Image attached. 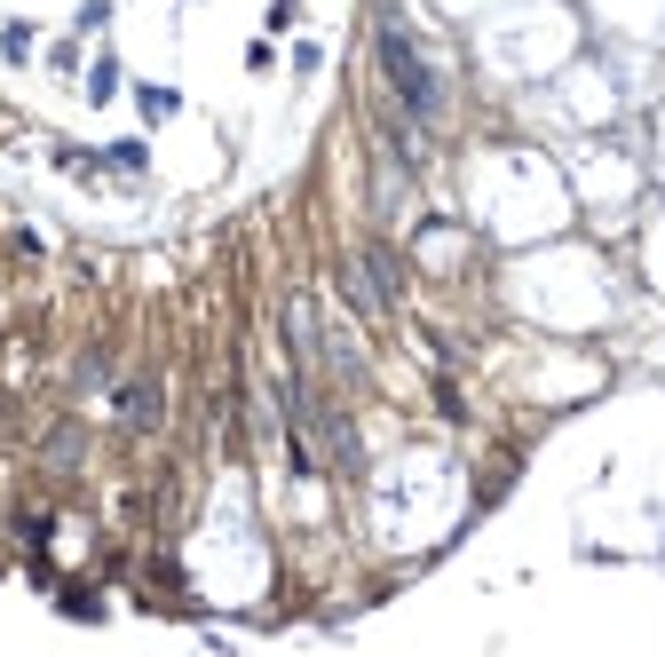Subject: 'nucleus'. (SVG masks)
I'll return each instance as SVG.
<instances>
[{"mask_svg":"<svg viewBox=\"0 0 665 657\" xmlns=\"http://www.w3.org/2000/svg\"><path fill=\"white\" fill-rule=\"evenodd\" d=\"M381 63H388V80H396V95H405V112L412 119H436V104H444V80H436V63H428L412 40H405V24H381Z\"/></svg>","mask_w":665,"mask_h":657,"instance_id":"nucleus-1","label":"nucleus"}]
</instances>
